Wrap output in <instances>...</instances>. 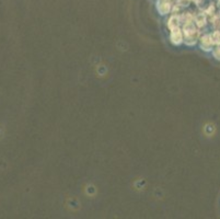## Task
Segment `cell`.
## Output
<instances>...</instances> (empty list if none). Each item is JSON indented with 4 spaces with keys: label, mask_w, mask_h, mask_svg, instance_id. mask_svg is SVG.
Returning <instances> with one entry per match:
<instances>
[{
    "label": "cell",
    "mask_w": 220,
    "mask_h": 219,
    "mask_svg": "<svg viewBox=\"0 0 220 219\" xmlns=\"http://www.w3.org/2000/svg\"><path fill=\"white\" fill-rule=\"evenodd\" d=\"M170 41L173 45H180L184 42V36H183V32L180 27H175L173 30H171V35H170Z\"/></svg>",
    "instance_id": "cell-1"
},
{
    "label": "cell",
    "mask_w": 220,
    "mask_h": 219,
    "mask_svg": "<svg viewBox=\"0 0 220 219\" xmlns=\"http://www.w3.org/2000/svg\"><path fill=\"white\" fill-rule=\"evenodd\" d=\"M198 35L199 33L198 31L196 30L195 32L188 33V34H184V43L188 46H193L195 45L197 40H198Z\"/></svg>",
    "instance_id": "cell-2"
},
{
    "label": "cell",
    "mask_w": 220,
    "mask_h": 219,
    "mask_svg": "<svg viewBox=\"0 0 220 219\" xmlns=\"http://www.w3.org/2000/svg\"><path fill=\"white\" fill-rule=\"evenodd\" d=\"M212 41H211V36L210 35H205L201 38V48L206 50V52H209L212 47Z\"/></svg>",
    "instance_id": "cell-3"
},
{
    "label": "cell",
    "mask_w": 220,
    "mask_h": 219,
    "mask_svg": "<svg viewBox=\"0 0 220 219\" xmlns=\"http://www.w3.org/2000/svg\"><path fill=\"white\" fill-rule=\"evenodd\" d=\"M158 11L159 13L164 16V14H168L169 11H170V3L168 1H162V2L158 3Z\"/></svg>",
    "instance_id": "cell-4"
},
{
    "label": "cell",
    "mask_w": 220,
    "mask_h": 219,
    "mask_svg": "<svg viewBox=\"0 0 220 219\" xmlns=\"http://www.w3.org/2000/svg\"><path fill=\"white\" fill-rule=\"evenodd\" d=\"M179 24H180V18H177V16H171L168 21V26L170 30H173L175 27H179Z\"/></svg>",
    "instance_id": "cell-5"
},
{
    "label": "cell",
    "mask_w": 220,
    "mask_h": 219,
    "mask_svg": "<svg viewBox=\"0 0 220 219\" xmlns=\"http://www.w3.org/2000/svg\"><path fill=\"white\" fill-rule=\"evenodd\" d=\"M195 22H196V24H197V26H199V27L204 26V25L206 24V18H205V16L203 13L197 14L195 18Z\"/></svg>",
    "instance_id": "cell-6"
},
{
    "label": "cell",
    "mask_w": 220,
    "mask_h": 219,
    "mask_svg": "<svg viewBox=\"0 0 220 219\" xmlns=\"http://www.w3.org/2000/svg\"><path fill=\"white\" fill-rule=\"evenodd\" d=\"M211 41L212 43L217 44V45H219L220 44V31H216L214 34L211 35Z\"/></svg>",
    "instance_id": "cell-7"
},
{
    "label": "cell",
    "mask_w": 220,
    "mask_h": 219,
    "mask_svg": "<svg viewBox=\"0 0 220 219\" xmlns=\"http://www.w3.org/2000/svg\"><path fill=\"white\" fill-rule=\"evenodd\" d=\"M192 20H193V18H192V16L188 13L184 14V16H182L181 18H180V22H183V23H190V22H192Z\"/></svg>",
    "instance_id": "cell-8"
},
{
    "label": "cell",
    "mask_w": 220,
    "mask_h": 219,
    "mask_svg": "<svg viewBox=\"0 0 220 219\" xmlns=\"http://www.w3.org/2000/svg\"><path fill=\"white\" fill-rule=\"evenodd\" d=\"M214 57H216L217 59H220V48H217L214 50Z\"/></svg>",
    "instance_id": "cell-9"
}]
</instances>
